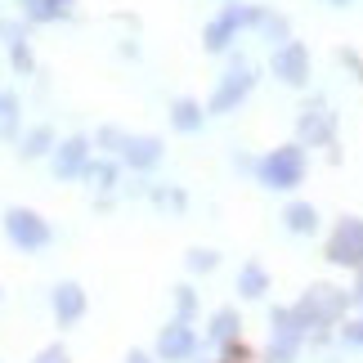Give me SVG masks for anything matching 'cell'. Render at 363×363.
Segmentation results:
<instances>
[{"label":"cell","instance_id":"obj_1","mask_svg":"<svg viewBox=\"0 0 363 363\" xmlns=\"http://www.w3.org/2000/svg\"><path fill=\"white\" fill-rule=\"evenodd\" d=\"M5 233L18 247H27V251H36V247H45L50 242V225L40 216H32V211H9L5 216Z\"/></svg>","mask_w":363,"mask_h":363},{"label":"cell","instance_id":"obj_2","mask_svg":"<svg viewBox=\"0 0 363 363\" xmlns=\"http://www.w3.org/2000/svg\"><path fill=\"white\" fill-rule=\"evenodd\" d=\"M264 179H269L274 189H291V184L301 179V152H296V148L274 152V157L264 162Z\"/></svg>","mask_w":363,"mask_h":363},{"label":"cell","instance_id":"obj_3","mask_svg":"<svg viewBox=\"0 0 363 363\" xmlns=\"http://www.w3.org/2000/svg\"><path fill=\"white\" fill-rule=\"evenodd\" d=\"M332 260H350V264L363 260V225L345 220L341 233H337V242H332Z\"/></svg>","mask_w":363,"mask_h":363},{"label":"cell","instance_id":"obj_4","mask_svg":"<svg viewBox=\"0 0 363 363\" xmlns=\"http://www.w3.org/2000/svg\"><path fill=\"white\" fill-rule=\"evenodd\" d=\"M54 314H59V323H77V318L86 314V296H81L77 283L54 287Z\"/></svg>","mask_w":363,"mask_h":363},{"label":"cell","instance_id":"obj_5","mask_svg":"<svg viewBox=\"0 0 363 363\" xmlns=\"http://www.w3.org/2000/svg\"><path fill=\"white\" fill-rule=\"evenodd\" d=\"M193 345H198V337H193L184 323H175V328L162 332V345H157V350H162V359H189Z\"/></svg>","mask_w":363,"mask_h":363},{"label":"cell","instance_id":"obj_6","mask_svg":"<svg viewBox=\"0 0 363 363\" xmlns=\"http://www.w3.org/2000/svg\"><path fill=\"white\" fill-rule=\"evenodd\" d=\"M274 63H278V72H283L287 81H301V72H305V50L301 45H287Z\"/></svg>","mask_w":363,"mask_h":363},{"label":"cell","instance_id":"obj_7","mask_svg":"<svg viewBox=\"0 0 363 363\" xmlns=\"http://www.w3.org/2000/svg\"><path fill=\"white\" fill-rule=\"evenodd\" d=\"M81 162H86V144H81V139L63 144V152H59V175H77Z\"/></svg>","mask_w":363,"mask_h":363},{"label":"cell","instance_id":"obj_8","mask_svg":"<svg viewBox=\"0 0 363 363\" xmlns=\"http://www.w3.org/2000/svg\"><path fill=\"white\" fill-rule=\"evenodd\" d=\"M67 5L72 0H27V13L32 18H59V13H67Z\"/></svg>","mask_w":363,"mask_h":363},{"label":"cell","instance_id":"obj_9","mask_svg":"<svg viewBox=\"0 0 363 363\" xmlns=\"http://www.w3.org/2000/svg\"><path fill=\"white\" fill-rule=\"evenodd\" d=\"M125 157L139 162V166H148L152 157H157V144H152V139H135V144H125Z\"/></svg>","mask_w":363,"mask_h":363},{"label":"cell","instance_id":"obj_10","mask_svg":"<svg viewBox=\"0 0 363 363\" xmlns=\"http://www.w3.org/2000/svg\"><path fill=\"white\" fill-rule=\"evenodd\" d=\"M242 90H247V77H233V81H229V86H225V90H220V99H216V108H229V104H233V99H238V94H242Z\"/></svg>","mask_w":363,"mask_h":363},{"label":"cell","instance_id":"obj_11","mask_svg":"<svg viewBox=\"0 0 363 363\" xmlns=\"http://www.w3.org/2000/svg\"><path fill=\"white\" fill-rule=\"evenodd\" d=\"M287 220H291V229H314V211H310V206H291Z\"/></svg>","mask_w":363,"mask_h":363},{"label":"cell","instance_id":"obj_12","mask_svg":"<svg viewBox=\"0 0 363 363\" xmlns=\"http://www.w3.org/2000/svg\"><path fill=\"white\" fill-rule=\"evenodd\" d=\"M50 148V130H32L27 135V157H36V152H45Z\"/></svg>","mask_w":363,"mask_h":363},{"label":"cell","instance_id":"obj_13","mask_svg":"<svg viewBox=\"0 0 363 363\" xmlns=\"http://www.w3.org/2000/svg\"><path fill=\"white\" fill-rule=\"evenodd\" d=\"M260 287H264V274L260 269H247L242 274V291H247V296H260Z\"/></svg>","mask_w":363,"mask_h":363},{"label":"cell","instance_id":"obj_14","mask_svg":"<svg viewBox=\"0 0 363 363\" xmlns=\"http://www.w3.org/2000/svg\"><path fill=\"white\" fill-rule=\"evenodd\" d=\"M233 323H238V318H233V314L225 310V314H216V328H211V332H216L220 341H225V337H233Z\"/></svg>","mask_w":363,"mask_h":363},{"label":"cell","instance_id":"obj_15","mask_svg":"<svg viewBox=\"0 0 363 363\" xmlns=\"http://www.w3.org/2000/svg\"><path fill=\"white\" fill-rule=\"evenodd\" d=\"M13 108H18L13 94H0V121H5V125H13Z\"/></svg>","mask_w":363,"mask_h":363},{"label":"cell","instance_id":"obj_16","mask_svg":"<svg viewBox=\"0 0 363 363\" xmlns=\"http://www.w3.org/2000/svg\"><path fill=\"white\" fill-rule=\"evenodd\" d=\"M36 363H67V354L59 350V345H50V350H40V354H36Z\"/></svg>","mask_w":363,"mask_h":363},{"label":"cell","instance_id":"obj_17","mask_svg":"<svg viewBox=\"0 0 363 363\" xmlns=\"http://www.w3.org/2000/svg\"><path fill=\"white\" fill-rule=\"evenodd\" d=\"M179 125H193V121H198V117H193V104H179V117H175Z\"/></svg>","mask_w":363,"mask_h":363},{"label":"cell","instance_id":"obj_18","mask_svg":"<svg viewBox=\"0 0 363 363\" xmlns=\"http://www.w3.org/2000/svg\"><path fill=\"white\" fill-rule=\"evenodd\" d=\"M345 337H350V341H354V345H363V323H354V328H350V332H345Z\"/></svg>","mask_w":363,"mask_h":363},{"label":"cell","instance_id":"obj_19","mask_svg":"<svg viewBox=\"0 0 363 363\" xmlns=\"http://www.w3.org/2000/svg\"><path fill=\"white\" fill-rule=\"evenodd\" d=\"M125 363H148V359H144V354H130V359H125Z\"/></svg>","mask_w":363,"mask_h":363}]
</instances>
